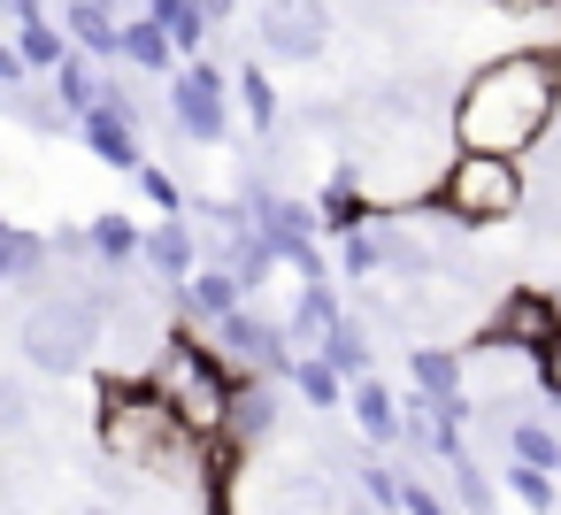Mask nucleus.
<instances>
[{
    "label": "nucleus",
    "mask_w": 561,
    "mask_h": 515,
    "mask_svg": "<svg viewBox=\"0 0 561 515\" xmlns=\"http://www.w3.org/2000/svg\"><path fill=\"white\" fill-rule=\"evenodd\" d=\"M561 108V55L515 47L492 55L461 93H454V139L469 154H530Z\"/></svg>",
    "instance_id": "nucleus-1"
},
{
    "label": "nucleus",
    "mask_w": 561,
    "mask_h": 515,
    "mask_svg": "<svg viewBox=\"0 0 561 515\" xmlns=\"http://www.w3.org/2000/svg\"><path fill=\"white\" fill-rule=\"evenodd\" d=\"M438 208L446 216H461V224H500V216H515L523 208V170H515V154H454L446 162V178H438Z\"/></svg>",
    "instance_id": "nucleus-2"
},
{
    "label": "nucleus",
    "mask_w": 561,
    "mask_h": 515,
    "mask_svg": "<svg viewBox=\"0 0 561 515\" xmlns=\"http://www.w3.org/2000/svg\"><path fill=\"white\" fill-rule=\"evenodd\" d=\"M154 392L193 423V431H216L224 415H231V377L193 346V339H178V346H162V362H154Z\"/></svg>",
    "instance_id": "nucleus-3"
},
{
    "label": "nucleus",
    "mask_w": 561,
    "mask_h": 515,
    "mask_svg": "<svg viewBox=\"0 0 561 515\" xmlns=\"http://www.w3.org/2000/svg\"><path fill=\"white\" fill-rule=\"evenodd\" d=\"M323 39H331V9H323V0H262V47L270 55L308 62V55H323Z\"/></svg>",
    "instance_id": "nucleus-4"
},
{
    "label": "nucleus",
    "mask_w": 561,
    "mask_h": 515,
    "mask_svg": "<svg viewBox=\"0 0 561 515\" xmlns=\"http://www.w3.org/2000/svg\"><path fill=\"white\" fill-rule=\"evenodd\" d=\"M24 339H32V354H39L47 369H70V362H85V339H93V308H85V300H47V308H32Z\"/></svg>",
    "instance_id": "nucleus-5"
},
{
    "label": "nucleus",
    "mask_w": 561,
    "mask_h": 515,
    "mask_svg": "<svg viewBox=\"0 0 561 515\" xmlns=\"http://www.w3.org/2000/svg\"><path fill=\"white\" fill-rule=\"evenodd\" d=\"M178 124H185L193 139H216V131H224V93H216L208 70H193V78L178 85Z\"/></svg>",
    "instance_id": "nucleus-6"
},
{
    "label": "nucleus",
    "mask_w": 561,
    "mask_h": 515,
    "mask_svg": "<svg viewBox=\"0 0 561 515\" xmlns=\"http://www.w3.org/2000/svg\"><path fill=\"white\" fill-rule=\"evenodd\" d=\"M546 385H553V392H561V331H553V339H546Z\"/></svg>",
    "instance_id": "nucleus-7"
},
{
    "label": "nucleus",
    "mask_w": 561,
    "mask_h": 515,
    "mask_svg": "<svg viewBox=\"0 0 561 515\" xmlns=\"http://www.w3.org/2000/svg\"><path fill=\"white\" fill-rule=\"evenodd\" d=\"M500 9H515V16H530V9H546V0H500Z\"/></svg>",
    "instance_id": "nucleus-8"
}]
</instances>
